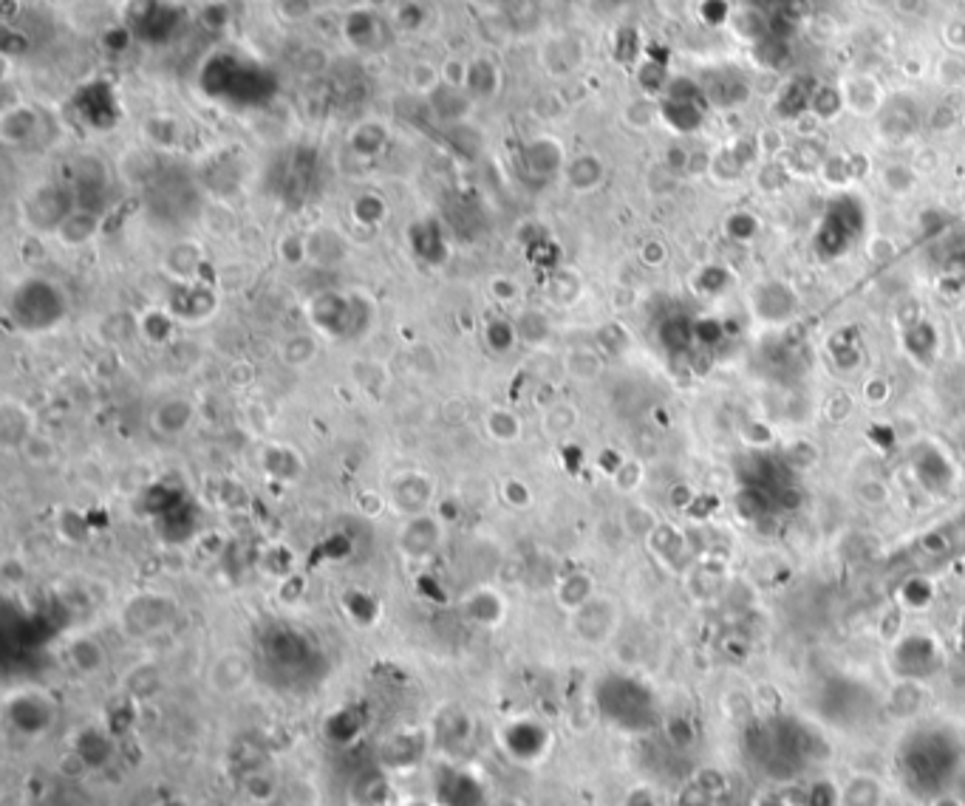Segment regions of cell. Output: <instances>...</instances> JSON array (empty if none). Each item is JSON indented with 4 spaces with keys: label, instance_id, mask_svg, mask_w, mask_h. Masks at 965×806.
I'll return each mask as SVG.
<instances>
[{
    "label": "cell",
    "instance_id": "6da1fadb",
    "mask_svg": "<svg viewBox=\"0 0 965 806\" xmlns=\"http://www.w3.org/2000/svg\"><path fill=\"white\" fill-rule=\"evenodd\" d=\"M898 758L909 787L932 801L934 795L951 790L965 761V747L946 724H920L903 736Z\"/></svg>",
    "mask_w": 965,
    "mask_h": 806
},
{
    "label": "cell",
    "instance_id": "7a4b0ae2",
    "mask_svg": "<svg viewBox=\"0 0 965 806\" xmlns=\"http://www.w3.org/2000/svg\"><path fill=\"white\" fill-rule=\"evenodd\" d=\"M595 708L623 733H646L657 722V699L646 682L626 674H609L595 685Z\"/></svg>",
    "mask_w": 965,
    "mask_h": 806
},
{
    "label": "cell",
    "instance_id": "3957f363",
    "mask_svg": "<svg viewBox=\"0 0 965 806\" xmlns=\"http://www.w3.org/2000/svg\"><path fill=\"white\" fill-rule=\"evenodd\" d=\"M807 730L796 722L756 724L750 733V753L756 767L773 781H790L807 764Z\"/></svg>",
    "mask_w": 965,
    "mask_h": 806
},
{
    "label": "cell",
    "instance_id": "277c9868",
    "mask_svg": "<svg viewBox=\"0 0 965 806\" xmlns=\"http://www.w3.org/2000/svg\"><path fill=\"white\" fill-rule=\"evenodd\" d=\"M866 210L855 196H841L824 210L816 232V252L824 261H835L847 252L864 230Z\"/></svg>",
    "mask_w": 965,
    "mask_h": 806
},
{
    "label": "cell",
    "instance_id": "5b68a950",
    "mask_svg": "<svg viewBox=\"0 0 965 806\" xmlns=\"http://www.w3.org/2000/svg\"><path fill=\"white\" fill-rule=\"evenodd\" d=\"M66 303L60 289H54L46 280H29L17 289L12 300V317L17 326L26 331H43L57 326L63 320Z\"/></svg>",
    "mask_w": 965,
    "mask_h": 806
},
{
    "label": "cell",
    "instance_id": "8992f818",
    "mask_svg": "<svg viewBox=\"0 0 965 806\" xmlns=\"http://www.w3.org/2000/svg\"><path fill=\"white\" fill-rule=\"evenodd\" d=\"M892 668L898 671L900 679L920 682V679H929V676L943 668V651H940V645L932 637L912 634V637H903V640L895 642Z\"/></svg>",
    "mask_w": 965,
    "mask_h": 806
},
{
    "label": "cell",
    "instance_id": "52a82bcc",
    "mask_svg": "<svg viewBox=\"0 0 965 806\" xmlns=\"http://www.w3.org/2000/svg\"><path fill=\"white\" fill-rule=\"evenodd\" d=\"M617 623H620L617 603L609 600V597H603V594H595L586 606L572 611V631L586 645H603V642L612 640Z\"/></svg>",
    "mask_w": 965,
    "mask_h": 806
},
{
    "label": "cell",
    "instance_id": "ba28073f",
    "mask_svg": "<svg viewBox=\"0 0 965 806\" xmlns=\"http://www.w3.org/2000/svg\"><path fill=\"white\" fill-rule=\"evenodd\" d=\"M552 736L547 724L535 719H516L501 730V747L510 758L521 764H535L550 753Z\"/></svg>",
    "mask_w": 965,
    "mask_h": 806
},
{
    "label": "cell",
    "instance_id": "9c48e42d",
    "mask_svg": "<svg viewBox=\"0 0 965 806\" xmlns=\"http://www.w3.org/2000/svg\"><path fill=\"white\" fill-rule=\"evenodd\" d=\"M433 798L439 806H490V795L479 781V775L459 767H448L439 773Z\"/></svg>",
    "mask_w": 965,
    "mask_h": 806
},
{
    "label": "cell",
    "instance_id": "30bf717a",
    "mask_svg": "<svg viewBox=\"0 0 965 806\" xmlns=\"http://www.w3.org/2000/svg\"><path fill=\"white\" fill-rule=\"evenodd\" d=\"M207 682H210V688H213L218 696H235V693H241L252 682V659L247 657L244 651H238V648L221 651V654L210 662Z\"/></svg>",
    "mask_w": 965,
    "mask_h": 806
},
{
    "label": "cell",
    "instance_id": "8fae6325",
    "mask_svg": "<svg viewBox=\"0 0 965 806\" xmlns=\"http://www.w3.org/2000/svg\"><path fill=\"white\" fill-rule=\"evenodd\" d=\"M439 543H442V521H439V515H431V512L411 515L405 521V527L400 529V552L405 558H431L439 549Z\"/></svg>",
    "mask_w": 965,
    "mask_h": 806
},
{
    "label": "cell",
    "instance_id": "7c38bea8",
    "mask_svg": "<svg viewBox=\"0 0 965 806\" xmlns=\"http://www.w3.org/2000/svg\"><path fill=\"white\" fill-rule=\"evenodd\" d=\"M753 312L765 323H787L799 312V295L779 280H770L753 289Z\"/></svg>",
    "mask_w": 965,
    "mask_h": 806
},
{
    "label": "cell",
    "instance_id": "4fadbf2b",
    "mask_svg": "<svg viewBox=\"0 0 965 806\" xmlns=\"http://www.w3.org/2000/svg\"><path fill=\"white\" fill-rule=\"evenodd\" d=\"M912 467L923 490L929 493H946L954 481V467L946 453H940L934 445H920L912 453Z\"/></svg>",
    "mask_w": 965,
    "mask_h": 806
},
{
    "label": "cell",
    "instance_id": "5bb4252c",
    "mask_svg": "<svg viewBox=\"0 0 965 806\" xmlns=\"http://www.w3.org/2000/svg\"><path fill=\"white\" fill-rule=\"evenodd\" d=\"M6 710H9V722L15 724L23 736H40L43 730H49L54 719L51 705L37 693H20L15 699H9Z\"/></svg>",
    "mask_w": 965,
    "mask_h": 806
},
{
    "label": "cell",
    "instance_id": "9a60e30c",
    "mask_svg": "<svg viewBox=\"0 0 965 806\" xmlns=\"http://www.w3.org/2000/svg\"><path fill=\"white\" fill-rule=\"evenodd\" d=\"M117 736L108 727H85L77 733L74 739V753L80 756L88 773H97L102 767H108L114 756H117Z\"/></svg>",
    "mask_w": 965,
    "mask_h": 806
},
{
    "label": "cell",
    "instance_id": "2e32d148",
    "mask_svg": "<svg viewBox=\"0 0 965 806\" xmlns=\"http://www.w3.org/2000/svg\"><path fill=\"white\" fill-rule=\"evenodd\" d=\"M462 611L473 626L496 628L507 617V600L496 589L479 586V589L467 592V597L462 600Z\"/></svg>",
    "mask_w": 965,
    "mask_h": 806
},
{
    "label": "cell",
    "instance_id": "e0dca14e",
    "mask_svg": "<svg viewBox=\"0 0 965 806\" xmlns=\"http://www.w3.org/2000/svg\"><path fill=\"white\" fill-rule=\"evenodd\" d=\"M748 94L750 85L739 71H714L702 83V97L716 108H736L748 99Z\"/></svg>",
    "mask_w": 965,
    "mask_h": 806
},
{
    "label": "cell",
    "instance_id": "ac0fdd59",
    "mask_svg": "<svg viewBox=\"0 0 965 806\" xmlns=\"http://www.w3.org/2000/svg\"><path fill=\"white\" fill-rule=\"evenodd\" d=\"M835 806H886V787L872 773H855L835 792Z\"/></svg>",
    "mask_w": 965,
    "mask_h": 806
},
{
    "label": "cell",
    "instance_id": "d6986e66",
    "mask_svg": "<svg viewBox=\"0 0 965 806\" xmlns=\"http://www.w3.org/2000/svg\"><path fill=\"white\" fill-rule=\"evenodd\" d=\"M125 617H128V626L134 628L131 634H153V631H159V628L167 623L170 606H167L162 597L148 594V597L134 600V603L128 606V611H125Z\"/></svg>",
    "mask_w": 965,
    "mask_h": 806
},
{
    "label": "cell",
    "instance_id": "ffe728a7",
    "mask_svg": "<svg viewBox=\"0 0 965 806\" xmlns=\"http://www.w3.org/2000/svg\"><path fill=\"white\" fill-rule=\"evenodd\" d=\"M68 662L77 674L83 676H97L105 668L108 662V654L102 648V642L97 637H77V640L68 642L66 651Z\"/></svg>",
    "mask_w": 965,
    "mask_h": 806
},
{
    "label": "cell",
    "instance_id": "44dd1931",
    "mask_svg": "<svg viewBox=\"0 0 965 806\" xmlns=\"http://www.w3.org/2000/svg\"><path fill=\"white\" fill-rule=\"evenodd\" d=\"M216 309V300L210 295V289H179V295L173 297L170 309L167 312L173 314L176 320H187V323H199L204 317H210V312Z\"/></svg>",
    "mask_w": 965,
    "mask_h": 806
},
{
    "label": "cell",
    "instance_id": "7402d4cb",
    "mask_svg": "<svg viewBox=\"0 0 965 806\" xmlns=\"http://www.w3.org/2000/svg\"><path fill=\"white\" fill-rule=\"evenodd\" d=\"M97 227H100V213L80 207V210H71V213H68V218L60 224V230H57V238H60L63 247H85V244L97 235Z\"/></svg>",
    "mask_w": 965,
    "mask_h": 806
},
{
    "label": "cell",
    "instance_id": "603a6c76",
    "mask_svg": "<svg viewBox=\"0 0 965 806\" xmlns=\"http://www.w3.org/2000/svg\"><path fill=\"white\" fill-rule=\"evenodd\" d=\"M592 597H595V580H592V575H586V572H569V575L561 577L558 586H555V600H558V606L569 611V614L578 611L581 606H586Z\"/></svg>",
    "mask_w": 965,
    "mask_h": 806
},
{
    "label": "cell",
    "instance_id": "cb8c5ba5",
    "mask_svg": "<svg viewBox=\"0 0 965 806\" xmlns=\"http://www.w3.org/2000/svg\"><path fill=\"white\" fill-rule=\"evenodd\" d=\"M193 422V405L187 399H167L156 411H153V425L159 433L176 436L182 430L190 428Z\"/></svg>",
    "mask_w": 965,
    "mask_h": 806
},
{
    "label": "cell",
    "instance_id": "d4e9b609",
    "mask_svg": "<svg viewBox=\"0 0 965 806\" xmlns=\"http://www.w3.org/2000/svg\"><path fill=\"white\" fill-rule=\"evenodd\" d=\"M394 501H397V507H400L402 512L419 515V512H425V507L433 501V484L414 473V476L405 478V484L397 487Z\"/></svg>",
    "mask_w": 965,
    "mask_h": 806
},
{
    "label": "cell",
    "instance_id": "484cf974",
    "mask_svg": "<svg viewBox=\"0 0 965 806\" xmlns=\"http://www.w3.org/2000/svg\"><path fill=\"white\" fill-rule=\"evenodd\" d=\"M34 131H37V114H34L29 105H17V108L3 114L0 136H3L6 145H20V142H26Z\"/></svg>",
    "mask_w": 965,
    "mask_h": 806
},
{
    "label": "cell",
    "instance_id": "4316f807",
    "mask_svg": "<svg viewBox=\"0 0 965 806\" xmlns=\"http://www.w3.org/2000/svg\"><path fill=\"white\" fill-rule=\"evenodd\" d=\"M527 165H530V170L538 173V176H552V173H558L566 162L564 153L558 148V142H552V139H535V142H530V148H527Z\"/></svg>",
    "mask_w": 965,
    "mask_h": 806
},
{
    "label": "cell",
    "instance_id": "83f0119b",
    "mask_svg": "<svg viewBox=\"0 0 965 806\" xmlns=\"http://www.w3.org/2000/svg\"><path fill=\"white\" fill-rule=\"evenodd\" d=\"M564 176H566V181H569V184L575 187V190L586 193V190L598 187L600 181H603V165H600L595 156L583 153V156H578V159L566 162Z\"/></svg>",
    "mask_w": 965,
    "mask_h": 806
},
{
    "label": "cell",
    "instance_id": "f1b7e54d",
    "mask_svg": "<svg viewBox=\"0 0 965 806\" xmlns=\"http://www.w3.org/2000/svg\"><path fill=\"white\" fill-rule=\"evenodd\" d=\"M484 343H487V348H490L493 354H501V357L510 354V351L521 343V340H518L516 323L507 320V317H493V320L484 326Z\"/></svg>",
    "mask_w": 965,
    "mask_h": 806
},
{
    "label": "cell",
    "instance_id": "f546056e",
    "mask_svg": "<svg viewBox=\"0 0 965 806\" xmlns=\"http://www.w3.org/2000/svg\"><path fill=\"white\" fill-rule=\"evenodd\" d=\"M136 331H139L145 340H150V343L162 346V343H167V340L173 337V331H176V317H173L170 312L150 309V312H145L142 317H139Z\"/></svg>",
    "mask_w": 965,
    "mask_h": 806
},
{
    "label": "cell",
    "instance_id": "4dcf8cb0",
    "mask_svg": "<svg viewBox=\"0 0 965 806\" xmlns=\"http://www.w3.org/2000/svg\"><path fill=\"white\" fill-rule=\"evenodd\" d=\"M354 798L360 806H385L391 798V787L383 773H366L354 781Z\"/></svg>",
    "mask_w": 965,
    "mask_h": 806
},
{
    "label": "cell",
    "instance_id": "1f68e13d",
    "mask_svg": "<svg viewBox=\"0 0 965 806\" xmlns=\"http://www.w3.org/2000/svg\"><path fill=\"white\" fill-rule=\"evenodd\" d=\"M281 357L292 368H306L317 357V340L312 334H292L281 346Z\"/></svg>",
    "mask_w": 965,
    "mask_h": 806
},
{
    "label": "cell",
    "instance_id": "d6a6232c",
    "mask_svg": "<svg viewBox=\"0 0 965 806\" xmlns=\"http://www.w3.org/2000/svg\"><path fill=\"white\" fill-rule=\"evenodd\" d=\"M487 433L496 439V442H501V445H510V442H518L521 439V419H518L516 413L513 411H507V408H496V411H490L487 413Z\"/></svg>",
    "mask_w": 965,
    "mask_h": 806
},
{
    "label": "cell",
    "instance_id": "836d02e7",
    "mask_svg": "<svg viewBox=\"0 0 965 806\" xmlns=\"http://www.w3.org/2000/svg\"><path fill=\"white\" fill-rule=\"evenodd\" d=\"M575 425H578V411H575L569 402H555V405H550V408L544 411V416H541V428H544V433L552 436V439L566 436Z\"/></svg>",
    "mask_w": 965,
    "mask_h": 806
},
{
    "label": "cell",
    "instance_id": "e575fe53",
    "mask_svg": "<svg viewBox=\"0 0 965 806\" xmlns=\"http://www.w3.org/2000/svg\"><path fill=\"white\" fill-rule=\"evenodd\" d=\"M906 348L915 357V362L920 360L923 365H929L934 360V351H937V331L929 323H917L906 331Z\"/></svg>",
    "mask_w": 965,
    "mask_h": 806
},
{
    "label": "cell",
    "instance_id": "d590c367",
    "mask_svg": "<svg viewBox=\"0 0 965 806\" xmlns=\"http://www.w3.org/2000/svg\"><path fill=\"white\" fill-rule=\"evenodd\" d=\"M516 329H518V340H521V343H527V346H541V343L550 337V323H547V317H544L541 312H533V309H527V312L518 314Z\"/></svg>",
    "mask_w": 965,
    "mask_h": 806
},
{
    "label": "cell",
    "instance_id": "8d00e7d4",
    "mask_svg": "<svg viewBox=\"0 0 965 806\" xmlns=\"http://www.w3.org/2000/svg\"><path fill=\"white\" fill-rule=\"evenodd\" d=\"M694 340H697L694 323H691V320H685V317L668 320L666 326H663V343H666L668 351H674V354H683V351H688Z\"/></svg>",
    "mask_w": 965,
    "mask_h": 806
},
{
    "label": "cell",
    "instance_id": "74e56055",
    "mask_svg": "<svg viewBox=\"0 0 965 806\" xmlns=\"http://www.w3.org/2000/svg\"><path fill=\"white\" fill-rule=\"evenodd\" d=\"M267 470H269V476L295 478L300 470V461L289 447H272V450L267 453Z\"/></svg>",
    "mask_w": 965,
    "mask_h": 806
},
{
    "label": "cell",
    "instance_id": "f35d334b",
    "mask_svg": "<svg viewBox=\"0 0 965 806\" xmlns=\"http://www.w3.org/2000/svg\"><path fill=\"white\" fill-rule=\"evenodd\" d=\"M623 529L634 535V538H651L654 529H657V521L646 507H629L623 512Z\"/></svg>",
    "mask_w": 965,
    "mask_h": 806
},
{
    "label": "cell",
    "instance_id": "ab89813d",
    "mask_svg": "<svg viewBox=\"0 0 965 806\" xmlns=\"http://www.w3.org/2000/svg\"><path fill=\"white\" fill-rule=\"evenodd\" d=\"M501 498H504L510 507H516V510H527V507L533 504V490H530L521 478H507V481L501 484Z\"/></svg>",
    "mask_w": 965,
    "mask_h": 806
},
{
    "label": "cell",
    "instance_id": "60d3db41",
    "mask_svg": "<svg viewBox=\"0 0 965 806\" xmlns=\"http://www.w3.org/2000/svg\"><path fill=\"white\" fill-rule=\"evenodd\" d=\"M159 685H162V679H159V674H156L153 668H139V671H134L131 679H128V691H131L134 699H145L150 693H156Z\"/></svg>",
    "mask_w": 965,
    "mask_h": 806
},
{
    "label": "cell",
    "instance_id": "b9f144b4",
    "mask_svg": "<svg viewBox=\"0 0 965 806\" xmlns=\"http://www.w3.org/2000/svg\"><path fill=\"white\" fill-rule=\"evenodd\" d=\"M20 453L32 461V464H49V461L57 456L54 442L43 439V436H29V439H26V445L20 447Z\"/></svg>",
    "mask_w": 965,
    "mask_h": 806
},
{
    "label": "cell",
    "instance_id": "7bdbcfd3",
    "mask_svg": "<svg viewBox=\"0 0 965 806\" xmlns=\"http://www.w3.org/2000/svg\"><path fill=\"white\" fill-rule=\"evenodd\" d=\"M385 215V204L377 196H360L357 204H354V218L363 221V224H377L383 221Z\"/></svg>",
    "mask_w": 965,
    "mask_h": 806
},
{
    "label": "cell",
    "instance_id": "ee69618b",
    "mask_svg": "<svg viewBox=\"0 0 965 806\" xmlns=\"http://www.w3.org/2000/svg\"><path fill=\"white\" fill-rule=\"evenodd\" d=\"M728 230H731V235L733 238H753V232H756V221L750 218V215H745V213H739V215H733L731 221H728Z\"/></svg>",
    "mask_w": 965,
    "mask_h": 806
},
{
    "label": "cell",
    "instance_id": "f6af8a7d",
    "mask_svg": "<svg viewBox=\"0 0 965 806\" xmlns=\"http://www.w3.org/2000/svg\"><path fill=\"white\" fill-rule=\"evenodd\" d=\"M357 504H360L363 515H368V518H377V515L383 512L385 498L380 493H371V490H366V493L357 495Z\"/></svg>",
    "mask_w": 965,
    "mask_h": 806
},
{
    "label": "cell",
    "instance_id": "bcb514c9",
    "mask_svg": "<svg viewBox=\"0 0 965 806\" xmlns=\"http://www.w3.org/2000/svg\"><path fill=\"white\" fill-rule=\"evenodd\" d=\"M516 283L513 280H507V278H499V280H493V297H499L501 303H510V300H516Z\"/></svg>",
    "mask_w": 965,
    "mask_h": 806
},
{
    "label": "cell",
    "instance_id": "7dc6e473",
    "mask_svg": "<svg viewBox=\"0 0 965 806\" xmlns=\"http://www.w3.org/2000/svg\"><path fill=\"white\" fill-rule=\"evenodd\" d=\"M623 806H660V804H657V798H654L646 787H637V790H632L629 795H626Z\"/></svg>",
    "mask_w": 965,
    "mask_h": 806
},
{
    "label": "cell",
    "instance_id": "c3c4849f",
    "mask_svg": "<svg viewBox=\"0 0 965 806\" xmlns=\"http://www.w3.org/2000/svg\"><path fill=\"white\" fill-rule=\"evenodd\" d=\"M861 498H864L866 504H883V501H886V490H883L878 481H872V484L861 487Z\"/></svg>",
    "mask_w": 965,
    "mask_h": 806
},
{
    "label": "cell",
    "instance_id": "681fc988",
    "mask_svg": "<svg viewBox=\"0 0 965 806\" xmlns=\"http://www.w3.org/2000/svg\"><path fill=\"white\" fill-rule=\"evenodd\" d=\"M932 806H965V801L957 795V792H940V795H934L932 801H929Z\"/></svg>",
    "mask_w": 965,
    "mask_h": 806
},
{
    "label": "cell",
    "instance_id": "f907efd6",
    "mask_svg": "<svg viewBox=\"0 0 965 806\" xmlns=\"http://www.w3.org/2000/svg\"><path fill=\"white\" fill-rule=\"evenodd\" d=\"M753 806H787V804H784L782 795H776V792H765V795H759V798L753 801Z\"/></svg>",
    "mask_w": 965,
    "mask_h": 806
},
{
    "label": "cell",
    "instance_id": "816d5d0a",
    "mask_svg": "<svg viewBox=\"0 0 965 806\" xmlns=\"http://www.w3.org/2000/svg\"><path fill=\"white\" fill-rule=\"evenodd\" d=\"M400 806H439L436 804V798H422V795H414V798H405Z\"/></svg>",
    "mask_w": 965,
    "mask_h": 806
},
{
    "label": "cell",
    "instance_id": "f5cc1de1",
    "mask_svg": "<svg viewBox=\"0 0 965 806\" xmlns=\"http://www.w3.org/2000/svg\"><path fill=\"white\" fill-rule=\"evenodd\" d=\"M951 790L957 792V795L965 801V761H963V767H960V773H957V778H954V784H951Z\"/></svg>",
    "mask_w": 965,
    "mask_h": 806
},
{
    "label": "cell",
    "instance_id": "db71d44e",
    "mask_svg": "<svg viewBox=\"0 0 965 806\" xmlns=\"http://www.w3.org/2000/svg\"><path fill=\"white\" fill-rule=\"evenodd\" d=\"M496 806H527V804H521L518 798H504V801H499Z\"/></svg>",
    "mask_w": 965,
    "mask_h": 806
},
{
    "label": "cell",
    "instance_id": "11a10c76",
    "mask_svg": "<svg viewBox=\"0 0 965 806\" xmlns=\"http://www.w3.org/2000/svg\"><path fill=\"white\" fill-rule=\"evenodd\" d=\"M201 806H224V804H218V801H207V804H201Z\"/></svg>",
    "mask_w": 965,
    "mask_h": 806
},
{
    "label": "cell",
    "instance_id": "9f6ffc18",
    "mask_svg": "<svg viewBox=\"0 0 965 806\" xmlns=\"http://www.w3.org/2000/svg\"><path fill=\"white\" fill-rule=\"evenodd\" d=\"M685 806H708V804H694V801H688V804H685Z\"/></svg>",
    "mask_w": 965,
    "mask_h": 806
}]
</instances>
